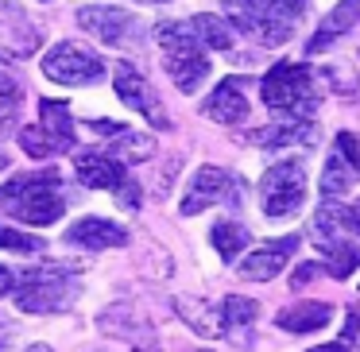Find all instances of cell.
<instances>
[{
	"instance_id": "obj_8",
	"label": "cell",
	"mask_w": 360,
	"mask_h": 352,
	"mask_svg": "<svg viewBox=\"0 0 360 352\" xmlns=\"http://www.w3.org/2000/svg\"><path fill=\"white\" fill-rule=\"evenodd\" d=\"M78 24L86 27L89 35H97L109 47H124V43L140 39V20L124 8H105V4H89V8H78Z\"/></svg>"
},
{
	"instance_id": "obj_34",
	"label": "cell",
	"mask_w": 360,
	"mask_h": 352,
	"mask_svg": "<svg viewBox=\"0 0 360 352\" xmlns=\"http://www.w3.org/2000/svg\"><path fill=\"white\" fill-rule=\"evenodd\" d=\"M27 352H51V348H47V344H32Z\"/></svg>"
},
{
	"instance_id": "obj_1",
	"label": "cell",
	"mask_w": 360,
	"mask_h": 352,
	"mask_svg": "<svg viewBox=\"0 0 360 352\" xmlns=\"http://www.w3.org/2000/svg\"><path fill=\"white\" fill-rule=\"evenodd\" d=\"M310 0H225V12L236 32L259 47H283L295 35V24L306 16Z\"/></svg>"
},
{
	"instance_id": "obj_9",
	"label": "cell",
	"mask_w": 360,
	"mask_h": 352,
	"mask_svg": "<svg viewBox=\"0 0 360 352\" xmlns=\"http://www.w3.org/2000/svg\"><path fill=\"white\" fill-rule=\"evenodd\" d=\"M221 197H233V202H240V190H236V182L229 178L221 167H202V171L190 178L186 186V197H182V213L186 217H194V213L210 209V205H217Z\"/></svg>"
},
{
	"instance_id": "obj_29",
	"label": "cell",
	"mask_w": 360,
	"mask_h": 352,
	"mask_svg": "<svg viewBox=\"0 0 360 352\" xmlns=\"http://www.w3.org/2000/svg\"><path fill=\"white\" fill-rule=\"evenodd\" d=\"M356 333H360V306H349V318H345V329H341V344H345V348L356 344Z\"/></svg>"
},
{
	"instance_id": "obj_16",
	"label": "cell",
	"mask_w": 360,
	"mask_h": 352,
	"mask_svg": "<svg viewBox=\"0 0 360 352\" xmlns=\"http://www.w3.org/2000/svg\"><path fill=\"white\" fill-rule=\"evenodd\" d=\"M329 318H333V306L298 302V306H287L275 321H279V329H287V333H314V329H326Z\"/></svg>"
},
{
	"instance_id": "obj_15",
	"label": "cell",
	"mask_w": 360,
	"mask_h": 352,
	"mask_svg": "<svg viewBox=\"0 0 360 352\" xmlns=\"http://www.w3.org/2000/svg\"><path fill=\"white\" fill-rule=\"evenodd\" d=\"M244 140L256 143V148H310L318 140V128L310 120H287V124H267V128H252L244 132Z\"/></svg>"
},
{
	"instance_id": "obj_14",
	"label": "cell",
	"mask_w": 360,
	"mask_h": 352,
	"mask_svg": "<svg viewBox=\"0 0 360 352\" xmlns=\"http://www.w3.org/2000/svg\"><path fill=\"white\" fill-rule=\"evenodd\" d=\"M202 112L210 120H221V124H240L248 120V101H244V82L240 78H225L210 97H205Z\"/></svg>"
},
{
	"instance_id": "obj_33",
	"label": "cell",
	"mask_w": 360,
	"mask_h": 352,
	"mask_svg": "<svg viewBox=\"0 0 360 352\" xmlns=\"http://www.w3.org/2000/svg\"><path fill=\"white\" fill-rule=\"evenodd\" d=\"M310 352H349V348H345V344L341 341H337V344H314V348Z\"/></svg>"
},
{
	"instance_id": "obj_28",
	"label": "cell",
	"mask_w": 360,
	"mask_h": 352,
	"mask_svg": "<svg viewBox=\"0 0 360 352\" xmlns=\"http://www.w3.org/2000/svg\"><path fill=\"white\" fill-rule=\"evenodd\" d=\"M337 155H341V163L349 167L352 174H360V140L352 132H341L337 136Z\"/></svg>"
},
{
	"instance_id": "obj_10",
	"label": "cell",
	"mask_w": 360,
	"mask_h": 352,
	"mask_svg": "<svg viewBox=\"0 0 360 352\" xmlns=\"http://www.w3.org/2000/svg\"><path fill=\"white\" fill-rule=\"evenodd\" d=\"M74 171H78V178L86 182L89 190H112V194H120V190L128 186V171L120 159H112L109 151H78L74 155Z\"/></svg>"
},
{
	"instance_id": "obj_32",
	"label": "cell",
	"mask_w": 360,
	"mask_h": 352,
	"mask_svg": "<svg viewBox=\"0 0 360 352\" xmlns=\"http://www.w3.org/2000/svg\"><path fill=\"white\" fill-rule=\"evenodd\" d=\"M12 287H16V271H8V267L0 263V298L8 294V290H12Z\"/></svg>"
},
{
	"instance_id": "obj_22",
	"label": "cell",
	"mask_w": 360,
	"mask_h": 352,
	"mask_svg": "<svg viewBox=\"0 0 360 352\" xmlns=\"http://www.w3.org/2000/svg\"><path fill=\"white\" fill-rule=\"evenodd\" d=\"M318 248L329 256V275H333V279H349L360 267V248H352V244H345V240H326V244H318Z\"/></svg>"
},
{
	"instance_id": "obj_2",
	"label": "cell",
	"mask_w": 360,
	"mask_h": 352,
	"mask_svg": "<svg viewBox=\"0 0 360 352\" xmlns=\"http://www.w3.org/2000/svg\"><path fill=\"white\" fill-rule=\"evenodd\" d=\"M0 205L24 225H55L66 213V197L55 171L43 174H20L0 190Z\"/></svg>"
},
{
	"instance_id": "obj_4",
	"label": "cell",
	"mask_w": 360,
	"mask_h": 352,
	"mask_svg": "<svg viewBox=\"0 0 360 352\" xmlns=\"http://www.w3.org/2000/svg\"><path fill=\"white\" fill-rule=\"evenodd\" d=\"M259 93H264L267 109L283 112L287 120H310L314 109L321 105V89L314 86V70L306 63H275Z\"/></svg>"
},
{
	"instance_id": "obj_5",
	"label": "cell",
	"mask_w": 360,
	"mask_h": 352,
	"mask_svg": "<svg viewBox=\"0 0 360 352\" xmlns=\"http://www.w3.org/2000/svg\"><path fill=\"white\" fill-rule=\"evenodd\" d=\"M155 39L163 47V66L174 78V86L182 93H194L205 78H210V58H205V47L194 39L190 24H174V20H163L155 24Z\"/></svg>"
},
{
	"instance_id": "obj_37",
	"label": "cell",
	"mask_w": 360,
	"mask_h": 352,
	"mask_svg": "<svg viewBox=\"0 0 360 352\" xmlns=\"http://www.w3.org/2000/svg\"><path fill=\"white\" fill-rule=\"evenodd\" d=\"M202 352H210V348H202Z\"/></svg>"
},
{
	"instance_id": "obj_19",
	"label": "cell",
	"mask_w": 360,
	"mask_h": 352,
	"mask_svg": "<svg viewBox=\"0 0 360 352\" xmlns=\"http://www.w3.org/2000/svg\"><path fill=\"white\" fill-rule=\"evenodd\" d=\"M190 32H194V39L202 43V47H210V51H229L233 47V27H229L221 16H210V12H202V16L190 20Z\"/></svg>"
},
{
	"instance_id": "obj_11",
	"label": "cell",
	"mask_w": 360,
	"mask_h": 352,
	"mask_svg": "<svg viewBox=\"0 0 360 352\" xmlns=\"http://www.w3.org/2000/svg\"><path fill=\"white\" fill-rule=\"evenodd\" d=\"M117 97L128 105V109L143 112V117H148L155 128H171V120H167L163 105L155 101L151 86H148V82H143L140 74H136L132 66H128V63H120V66H117Z\"/></svg>"
},
{
	"instance_id": "obj_7",
	"label": "cell",
	"mask_w": 360,
	"mask_h": 352,
	"mask_svg": "<svg viewBox=\"0 0 360 352\" xmlns=\"http://www.w3.org/2000/svg\"><path fill=\"white\" fill-rule=\"evenodd\" d=\"M43 74L58 86H89V82L105 78V63L78 43H55L43 55Z\"/></svg>"
},
{
	"instance_id": "obj_23",
	"label": "cell",
	"mask_w": 360,
	"mask_h": 352,
	"mask_svg": "<svg viewBox=\"0 0 360 352\" xmlns=\"http://www.w3.org/2000/svg\"><path fill=\"white\" fill-rule=\"evenodd\" d=\"M179 313L190 321V325L198 329L202 337H213V333H221V313L217 310H210V306H202V302H194V298H179Z\"/></svg>"
},
{
	"instance_id": "obj_36",
	"label": "cell",
	"mask_w": 360,
	"mask_h": 352,
	"mask_svg": "<svg viewBox=\"0 0 360 352\" xmlns=\"http://www.w3.org/2000/svg\"><path fill=\"white\" fill-rule=\"evenodd\" d=\"M148 4H163V0H148Z\"/></svg>"
},
{
	"instance_id": "obj_17",
	"label": "cell",
	"mask_w": 360,
	"mask_h": 352,
	"mask_svg": "<svg viewBox=\"0 0 360 352\" xmlns=\"http://www.w3.org/2000/svg\"><path fill=\"white\" fill-rule=\"evenodd\" d=\"M356 20H360V0H341V4H337V8L326 16V24H321V32L310 39V47H306V51H310V55H318V51H326L329 43H333V39H341V35L349 32V27L356 24Z\"/></svg>"
},
{
	"instance_id": "obj_3",
	"label": "cell",
	"mask_w": 360,
	"mask_h": 352,
	"mask_svg": "<svg viewBox=\"0 0 360 352\" xmlns=\"http://www.w3.org/2000/svg\"><path fill=\"white\" fill-rule=\"evenodd\" d=\"M82 279L70 263H43L16 275V306L24 313H55L78 298Z\"/></svg>"
},
{
	"instance_id": "obj_27",
	"label": "cell",
	"mask_w": 360,
	"mask_h": 352,
	"mask_svg": "<svg viewBox=\"0 0 360 352\" xmlns=\"http://www.w3.org/2000/svg\"><path fill=\"white\" fill-rule=\"evenodd\" d=\"M0 248H4V252H24V256H32V252H43V240H39V236L20 233V228L0 225Z\"/></svg>"
},
{
	"instance_id": "obj_25",
	"label": "cell",
	"mask_w": 360,
	"mask_h": 352,
	"mask_svg": "<svg viewBox=\"0 0 360 352\" xmlns=\"http://www.w3.org/2000/svg\"><path fill=\"white\" fill-rule=\"evenodd\" d=\"M109 151H117L112 159H132V163H140V159H151V151H155V140L128 128L124 136H117V143H112Z\"/></svg>"
},
{
	"instance_id": "obj_18",
	"label": "cell",
	"mask_w": 360,
	"mask_h": 352,
	"mask_svg": "<svg viewBox=\"0 0 360 352\" xmlns=\"http://www.w3.org/2000/svg\"><path fill=\"white\" fill-rule=\"evenodd\" d=\"M39 117H43L39 128L51 136V140H58L63 148H74V120H70V109H66L63 101L43 97V101H39Z\"/></svg>"
},
{
	"instance_id": "obj_20",
	"label": "cell",
	"mask_w": 360,
	"mask_h": 352,
	"mask_svg": "<svg viewBox=\"0 0 360 352\" xmlns=\"http://www.w3.org/2000/svg\"><path fill=\"white\" fill-rule=\"evenodd\" d=\"M248 244H252L248 228L236 225V221H217V225H213V248H217L221 259H236Z\"/></svg>"
},
{
	"instance_id": "obj_26",
	"label": "cell",
	"mask_w": 360,
	"mask_h": 352,
	"mask_svg": "<svg viewBox=\"0 0 360 352\" xmlns=\"http://www.w3.org/2000/svg\"><path fill=\"white\" fill-rule=\"evenodd\" d=\"M20 143H24V151H27L32 159H47V155H58V151H66L63 143L51 140V136L43 132L39 124H35V128H24V132H20Z\"/></svg>"
},
{
	"instance_id": "obj_21",
	"label": "cell",
	"mask_w": 360,
	"mask_h": 352,
	"mask_svg": "<svg viewBox=\"0 0 360 352\" xmlns=\"http://www.w3.org/2000/svg\"><path fill=\"white\" fill-rule=\"evenodd\" d=\"M221 313V329H229V333H240V329H248L252 321H256L259 306L252 302V298H240V294H229L225 302L217 306Z\"/></svg>"
},
{
	"instance_id": "obj_35",
	"label": "cell",
	"mask_w": 360,
	"mask_h": 352,
	"mask_svg": "<svg viewBox=\"0 0 360 352\" xmlns=\"http://www.w3.org/2000/svg\"><path fill=\"white\" fill-rule=\"evenodd\" d=\"M4 167H8V159H4V151H0V171H4Z\"/></svg>"
},
{
	"instance_id": "obj_12",
	"label": "cell",
	"mask_w": 360,
	"mask_h": 352,
	"mask_svg": "<svg viewBox=\"0 0 360 352\" xmlns=\"http://www.w3.org/2000/svg\"><path fill=\"white\" fill-rule=\"evenodd\" d=\"M66 244H78V248H120V244H128V228L109 217H82L66 228Z\"/></svg>"
},
{
	"instance_id": "obj_24",
	"label": "cell",
	"mask_w": 360,
	"mask_h": 352,
	"mask_svg": "<svg viewBox=\"0 0 360 352\" xmlns=\"http://www.w3.org/2000/svg\"><path fill=\"white\" fill-rule=\"evenodd\" d=\"M349 182H352V171L341 163V155H329V163H326V171H321V194L329 197V202H337V197L349 190Z\"/></svg>"
},
{
	"instance_id": "obj_6",
	"label": "cell",
	"mask_w": 360,
	"mask_h": 352,
	"mask_svg": "<svg viewBox=\"0 0 360 352\" xmlns=\"http://www.w3.org/2000/svg\"><path fill=\"white\" fill-rule=\"evenodd\" d=\"M259 202H264V213L275 221L295 217L298 205L306 202V174L298 163H275L271 171L259 182Z\"/></svg>"
},
{
	"instance_id": "obj_30",
	"label": "cell",
	"mask_w": 360,
	"mask_h": 352,
	"mask_svg": "<svg viewBox=\"0 0 360 352\" xmlns=\"http://www.w3.org/2000/svg\"><path fill=\"white\" fill-rule=\"evenodd\" d=\"M318 275H326V267H321V263H298V271L290 275V287L298 290V287H306V282H314Z\"/></svg>"
},
{
	"instance_id": "obj_13",
	"label": "cell",
	"mask_w": 360,
	"mask_h": 352,
	"mask_svg": "<svg viewBox=\"0 0 360 352\" xmlns=\"http://www.w3.org/2000/svg\"><path fill=\"white\" fill-rule=\"evenodd\" d=\"M295 248H298V236H279V240H267L264 248H256L240 263V275H244V279H256V282L271 279V275H279L283 267H287V259L295 256Z\"/></svg>"
},
{
	"instance_id": "obj_31",
	"label": "cell",
	"mask_w": 360,
	"mask_h": 352,
	"mask_svg": "<svg viewBox=\"0 0 360 352\" xmlns=\"http://www.w3.org/2000/svg\"><path fill=\"white\" fill-rule=\"evenodd\" d=\"M345 233H356L360 236V202L345 209Z\"/></svg>"
}]
</instances>
